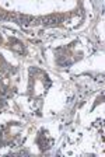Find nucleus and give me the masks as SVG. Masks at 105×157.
Listing matches in <instances>:
<instances>
[{
    "label": "nucleus",
    "mask_w": 105,
    "mask_h": 157,
    "mask_svg": "<svg viewBox=\"0 0 105 157\" xmlns=\"http://www.w3.org/2000/svg\"><path fill=\"white\" fill-rule=\"evenodd\" d=\"M62 20H63V16H56V14H52V16H48V17H43L42 21L45 25H56V24H59L62 23Z\"/></svg>",
    "instance_id": "nucleus-1"
}]
</instances>
